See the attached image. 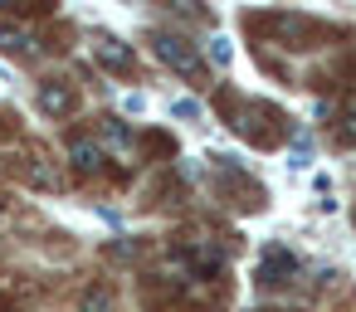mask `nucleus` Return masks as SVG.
<instances>
[{"instance_id":"obj_9","label":"nucleus","mask_w":356,"mask_h":312,"mask_svg":"<svg viewBox=\"0 0 356 312\" xmlns=\"http://www.w3.org/2000/svg\"><path fill=\"white\" fill-rule=\"evenodd\" d=\"M210 59H215V64H229V44L215 40V44H210Z\"/></svg>"},{"instance_id":"obj_3","label":"nucleus","mask_w":356,"mask_h":312,"mask_svg":"<svg viewBox=\"0 0 356 312\" xmlns=\"http://www.w3.org/2000/svg\"><path fill=\"white\" fill-rule=\"evenodd\" d=\"M293 273H298V258H293L288 249H268L264 263H259V278H264V283H288Z\"/></svg>"},{"instance_id":"obj_8","label":"nucleus","mask_w":356,"mask_h":312,"mask_svg":"<svg viewBox=\"0 0 356 312\" xmlns=\"http://www.w3.org/2000/svg\"><path fill=\"white\" fill-rule=\"evenodd\" d=\"M337 142H346V147H356V113L337 122Z\"/></svg>"},{"instance_id":"obj_11","label":"nucleus","mask_w":356,"mask_h":312,"mask_svg":"<svg viewBox=\"0 0 356 312\" xmlns=\"http://www.w3.org/2000/svg\"><path fill=\"white\" fill-rule=\"evenodd\" d=\"M0 88H6V79H0Z\"/></svg>"},{"instance_id":"obj_7","label":"nucleus","mask_w":356,"mask_h":312,"mask_svg":"<svg viewBox=\"0 0 356 312\" xmlns=\"http://www.w3.org/2000/svg\"><path fill=\"white\" fill-rule=\"evenodd\" d=\"M30 35L20 30V25H10V20H0V49H6V54H30Z\"/></svg>"},{"instance_id":"obj_1","label":"nucleus","mask_w":356,"mask_h":312,"mask_svg":"<svg viewBox=\"0 0 356 312\" xmlns=\"http://www.w3.org/2000/svg\"><path fill=\"white\" fill-rule=\"evenodd\" d=\"M152 49H156V59L161 64H171V69H181V74H200V54H195V44L191 40H181V35H171V30H156V40H152Z\"/></svg>"},{"instance_id":"obj_4","label":"nucleus","mask_w":356,"mask_h":312,"mask_svg":"<svg viewBox=\"0 0 356 312\" xmlns=\"http://www.w3.org/2000/svg\"><path fill=\"white\" fill-rule=\"evenodd\" d=\"M268 25H273V35L288 40V49H307V40H312V25L298 20V15H273Z\"/></svg>"},{"instance_id":"obj_10","label":"nucleus","mask_w":356,"mask_h":312,"mask_svg":"<svg viewBox=\"0 0 356 312\" xmlns=\"http://www.w3.org/2000/svg\"><path fill=\"white\" fill-rule=\"evenodd\" d=\"M83 307H88V312H103V307H108V297H103V293H88V302H83Z\"/></svg>"},{"instance_id":"obj_5","label":"nucleus","mask_w":356,"mask_h":312,"mask_svg":"<svg viewBox=\"0 0 356 312\" xmlns=\"http://www.w3.org/2000/svg\"><path fill=\"white\" fill-rule=\"evenodd\" d=\"M69 156H74V171H79V176H93V171H103V147H98V142H88V137H74Z\"/></svg>"},{"instance_id":"obj_6","label":"nucleus","mask_w":356,"mask_h":312,"mask_svg":"<svg viewBox=\"0 0 356 312\" xmlns=\"http://www.w3.org/2000/svg\"><path fill=\"white\" fill-rule=\"evenodd\" d=\"M98 54H103V64H108V69H118V74H132V69H137V54H132L127 44H118V40H108Z\"/></svg>"},{"instance_id":"obj_2","label":"nucleus","mask_w":356,"mask_h":312,"mask_svg":"<svg viewBox=\"0 0 356 312\" xmlns=\"http://www.w3.org/2000/svg\"><path fill=\"white\" fill-rule=\"evenodd\" d=\"M35 108H40L44 117H69V113L79 108V93H74L64 79H40V88H35Z\"/></svg>"}]
</instances>
